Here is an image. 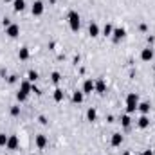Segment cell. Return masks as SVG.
Listing matches in <instances>:
<instances>
[{"label":"cell","mask_w":155,"mask_h":155,"mask_svg":"<svg viewBox=\"0 0 155 155\" xmlns=\"http://www.w3.org/2000/svg\"><path fill=\"white\" fill-rule=\"evenodd\" d=\"M137 107H139V96H137L135 92H130V94L126 96V112L132 114V112L137 110Z\"/></svg>","instance_id":"cell-1"},{"label":"cell","mask_w":155,"mask_h":155,"mask_svg":"<svg viewBox=\"0 0 155 155\" xmlns=\"http://www.w3.org/2000/svg\"><path fill=\"white\" fill-rule=\"evenodd\" d=\"M69 24H71V29L72 31H78L79 29V15L76 11H71L69 13Z\"/></svg>","instance_id":"cell-2"},{"label":"cell","mask_w":155,"mask_h":155,"mask_svg":"<svg viewBox=\"0 0 155 155\" xmlns=\"http://www.w3.org/2000/svg\"><path fill=\"white\" fill-rule=\"evenodd\" d=\"M5 35H7L9 38H16V36L20 35V27H18L16 24H11L9 27H5Z\"/></svg>","instance_id":"cell-3"},{"label":"cell","mask_w":155,"mask_h":155,"mask_svg":"<svg viewBox=\"0 0 155 155\" xmlns=\"http://www.w3.org/2000/svg\"><path fill=\"white\" fill-rule=\"evenodd\" d=\"M152 58H153V49L152 47H146V49L141 51V60L143 61H150Z\"/></svg>","instance_id":"cell-4"},{"label":"cell","mask_w":155,"mask_h":155,"mask_svg":"<svg viewBox=\"0 0 155 155\" xmlns=\"http://www.w3.org/2000/svg\"><path fill=\"white\" fill-rule=\"evenodd\" d=\"M94 92H97V94H105V92H107V83H105L103 79H97V81L94 83Z\"/></svg>","instance_id":"cell-5"},{"label":"cell","mask_w":155,"mask_h":155,"mask_svg":"<svg viewBox=\"0 0 155 155\" xmlns=\"http://www.w3.org/2000/svg\"><path fill=\"white\" fill-rule=\"evenodd\" d=\"M5 148H7V150H16V148H18V137H16V135H9Z\"/></svg>","instance_id":"cell-6"},{"label":"cell","mask_w":155,"mask_h":155,"mask_svg":"<svg viewBox=\"0 0 155 155\" xmlns=\"http://www.w3.org/2000/svg\"><path fill=\"white\" fill-rule=\"evenodd\" d=\"M41 13H43V2L36 0V2L33 4V15H35V16H40Z\"/></svg>","instance_id":"cell-7"},{"label":"cell","mask_w":155,"mask_h":155,"mask_svg":"<svg viewBox=\"0 0 155 155\" xmlns=\"http://www.w3.org/2000/svg\"><path fill=\"white\" fill-rule=\"evenodd\" d=\"M114 41H119V40H123L124 36H126V31L123 29V27H117V29H114Z\"/></svg>","instance_id":"cell-8"},{"label":"cell","mask_w":155,"mask_h":155,"mask_svg":"<svg viewBox=\"0 0 155 155\" xmlns=\"http://www.w3.org/2000/svg\"><path fill=\"white\" fill-rule=\"evenodd\" d=\"M94 92V81L92 79H87L83 83V94H92Z\"/></svg>","instance_id":"cell-9"},{"label":"cell","mask_w":155,"mask_h":155,"mask_svg":"<svg viewBox=\"0 0 155 155\" xmlns=\"http://www.w3.org/2000/svg\"><path fill=\"white\" fill-rule=\"evenodd\" d=\"M137 124H139V128H148V126H150V119H148V116H141L139 121H137Z\"/></svg>","instance_id":"cell-10"},{"label":"cell","mask_w":155,"mask_h":155,"mask_svg":"<svg viewBox=\"0 0 155 155\" xmlns=\"http://www.w3.org/2000/svg\"><path fill=\"white\" fill-rule=\"evenodd\" d=\"M88 35H90L92 38L99 36V27H97V24H90V27H88Z\"/></svg>","instance_id":"cell-11"},{"label":"cell","mask_w":155,"mask_h":155,"mask_svg":"<svg viewBox=\"0 0 155 155\" xmlns=\"http://www.w3.org/2000/svg\"><path fill=\"white\" fill-rule=\"evenodd\" d=\"M52 97H54V101H58V103H60V101H63V97H65V92H63L61 88H56Z\"/></svg>","instance_id":"cell-12"},{"label":"cell","mask_w":155,"mask_h":155,"mask_svg":"<svg viewBox=\"0 0 155 155\" xmlns=\"http://www.w3.org/2000/svg\"><path fill=\"white\" fill-rule=\"evenodd\" d=\"M137 110L143 114V116H146L148 112H150V103H139V107H137Z\"/></svg>","instance_id":"cell-13"},{"label":"cell","mask_w":155,"mask_h":155,"mask_svg":"<svg viewBox=\"0 0 155 155\" xmlns=\"http://www.w3.org/2000/svg\"><path fill=\"white\" fill-rule=\"evenodd\" d=\"M13 7H15V11H24L25 9V0H13Z\"/></svg>","instance_id":"cell-14"},{"label":"cell","mask_w":155,"mask_h":155,"mask_svg":"<svg viewBox=\"0 0 155 155\" xmlns=\"http://www.w3.org/2000/svg\"><path fill=\"white\" fill-rule=\"evenodd\" d=\"M87 119H88L90 123H94V121L97 119V112H96V108H88V112H87Z\"/></svg>","instance_id":"cell-15"},{"label":"cell","mask_w":155,"mask_h":155,"mask_svg":"<svg viewBox=\"0 0 155 155\" xmlns=\"http://www.w3.org/2000/svg\"><path fill=\"white\" fill-rule=\"evenodd\" d=\"M110 143H112V146H119V144L123 143V135H121V134H114Z\"/></svg>","instance_id":"cell-16"},{"label":"cell","mask_w":155,"mask_h":155,"mask_svg":"<svg viewBox=\"0 0 155 155\" xmlns=\"http://www.w3.org/2000/svg\"><path fill=\"white\" fill-rule=\"evenodd\" d=\"M36 146H38V148H45V146H47V137H45V135H38V137H36Z\"/></svg>","instance_id":"cell-17"},{"label":"cell","mask_w":155,"mask_h":155,"mask_svg":"<svg viewBox=\"0 0 155 155\" xmlns=\"http://www.w3.org/2000/svg\"><path fill=\"white\" fill-rule=\"evenodd\" d=\"M18 58H20V60H27V58H29V49H27V47H22L20 52H18Z\"/></svg>","instance_id":"cell-18"},{"label":"cell","mask_w":155,"mask_h":155,"mask_svg":"<svg viewBox=\"0 0 155 155\" xmlns=\"http://www.w3.org/2000/svg\"><path fill=\"white\" fill-rule=\"evenodd\" d=\"M31 87H33V85H31L29 81H22V83H20V90H24V92H27V94L31 92Z\"/></svg>","instance_id":"cell-19"},{"label":"cell","mask_w":155,"mask_h":155,"mask_svg":"<svg viewBox=\"0 0 155 155\" xmlns=\"http://www.w3.org/2000/svg\"><path fill=\"white\" fill-rule=\"evenodd\" d=\"M72 101H74V103H81V101H83V92L76 90V92H74V96H72Z\"/></svg>","instance_id":"cell-20"},{"label":"cell","mask_w":155,"mask_h":155,"mask_svg":"<svg viewBox=\"0 0 155 155\" xmlns=\"http://www.w3.org/2000/svg\"><path fill=\"white\" fill-rule=\"evenodd\" d=\"M112 33H114V27H112L110 24H107V25L103 27V35H105V36H110Z\"/></svg>","instance_id":"cell-21"},{"label":"cell","mask_w":155,"mask_h":155,"mask_svg":"<svg viewBox=\"0 0 155 155\" xmlns=\"http://www.w3.org/2000/svg\"><path fill=\"white\" fill-rule=\"evenodd\" d=\"M121 123H123V126H124V128H128V126H130V123H132V119H130V116L126 114V116L121 117Z\"/></svg>","instance_id":"cell-22"},{"label":"cell","mask_w":155,"mask_h":155,"mask_svg":"<svg viewBox=\"0 0 155 155\" xmlns=\"http://www.w3.org/2000/svg\"><path fill=\"white\" fill-rule=\"evenodd\" d=\"M27 96H29L27 92H24V90H20V92L16 94V99H18V101L22 103V101H25V99H27Z\"/></svg>","instance_id":"cell-23"},{"label":"cell","mask_w":155,"mask_h":155,"mask_svg":"<svg viewBox=\"0 0 155 155\" xmlns=\"http://www.w3.org/2000/svg\"><path fill=\"white\" fill-rule=\"evenodd\" d=\"M7 139H9V135L0 134V146H5V144H7Z\"/></svg>","instance_id":"cell-24"},{"label":"cell","mask_w":155,"mask_h":155,"mask_svg":"<svg viewBox=\"0 0 155 155\" xmlns=\"http://www.w3.org/2000/svg\"><path fill=\"white\" fill-rule=\"evenodd\" d=\"M38 79V72L36 71H29V81H36Z\"/></svg>","instance_id":"cell-25"},{"label":"cell","mask_w":155,"mask_h":155,"mask_svg":"<svg viewBox=\"0 0 155 155\" xmlns=\"http://www.w3.org/2000/svg\"><path fill=\"white\" fill-rule=\"evenodd\" d=\"M51 79H52V83H58L60 81V72H52L51 74Z\"/></svg>","instance_id":"cell-26"},{"label":"cell","mask_w":155,"mask_h":155,"mask_svg":"<svg viewBox=\"0 0 155 155\" xmlns=\"http://www.w3.org/2000/svg\"><path fill=\"white\" fill-rule=\"evenodd\" d=\"M20 114V107H13L11 108V116H18Z\"/></svg>","instance_id":"cell-27"},{"label":"cell","mask_w":155,"mask_h":155,"mask_svg":"<svg viewBox=\"0 0 155 155\" xmlns=\"http://www.w3.org/2000/svg\"><path fill=\"white\" fill-rule=\"evenodd\" d=\"M2 24H4V27H9V25H11V20L5 18V20H2Z\"/></svg>","instance_id":"cell-28"},{"label":"cell","mask_w":155,"mask_h":155,"mask_svg":"<svg viewBox=\"0 0 155 155\" xmlns=\"http://www.w3.org/2000/svg\"><path fill=\"white\" fill-rule=\"evenodd\" d=\"M31 92H35V94H40V88H36V87L33 85V87H31Z\"/></svg>","instance_id":"cell-29"},{"label":"cell","mask_w":155,"mask_h":155,"mask_svg":"<svg viewBox=\"0 0 155 155\" xmlns=\"http://www.w3.org/2000/svg\"><path fill=\"white\" fill-rule=\"evenodd\" d=\"M7 81H9V83H15V81H16V76H9V79H7Z\"/></svg>","instance_id":"cell-30"},{"label":"cell","mask_w":155,"mask_h":155,"mask_svg":"<svg viewBox=\"0 0 155 155\" xmlns=\"http://www.w3.org/2000/svg\"><path fill=\"white\" fill-rule=\"evenodd\" d=\"M143 155H153V152H152V150H146V152H144Z\"/></svg>","instance_id":"cell-31"},{"label":"cell","mask_w":155,"mask_h":155,"mask_svg":"<svg viewBox=\"0 0 155 155\" xmlns=\"http://www.w3.org/2000/svg\"><path fill=\"white\" fill-rule=\"evenodd\" d=\"M123 155H130V153H128V152H124V153H123Z\"/></svg>","instance_id":"cell-32"},{"label":"cell","mask_w":155,"mask_h":155,"mask_svg":"<svg viewBox=\"0 0 155 155\" xmlns=\"http://www.w3.org/2000/svg\"><path fill=\"white\" fill-rule=\"evenodd\" d=\"M4 2H13V0H4Z\"/></svg>","instance_id":"cell-33"}]
</instances>
